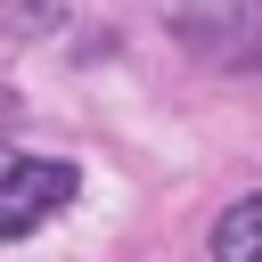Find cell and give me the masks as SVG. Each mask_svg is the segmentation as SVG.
Here are the masks:
<instances>
[{"instance_id": "cell-1", "label": "cell", "mask_w": 262, "mask_h": 262, "mask_svg": "<svg viewBox=\"0 0 262 262\" xmlns=\"http://www.w3.org/2000/svg\"><path fill=\"white\" fill-rule=\"evenodd\" d=\"M82 188L74 164L57 156H25V147H0V237H33L49 213H66Z\"/></svg>"}, {"instance_id": "cell-2", "label": "cell", "mask_w": 262, "mask_h": 262, "mask_svg": "<svg viewBox=\"0 0 262 262\" xmlns=\"http://www.w3.org/2000/svg\"><path fill=\"white\" fill-rule=\"evenodd\" d=\"M213 262H262V196H237L213 221Z\"/></svg>"}, {"instance_id": "cell-3", "label": "cell", "mask_w": 262, "mask_h": 262, "mask_svg": "<svg viewBox=\"0 0 262 262\" xmlns=\"http://www.w3.org/2000/svg\"><path fill=\"white\" fill-rule=\"evenodd\" d=\"M66 25V0H0V41H41Z\"/></svg>"}]
</instances>
